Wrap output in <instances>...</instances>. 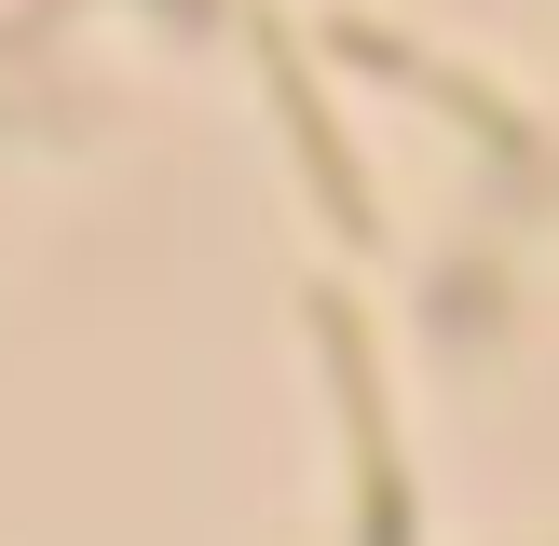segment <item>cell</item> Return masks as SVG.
I'll return each instance as SVG.
<instances>
[{"mask_svg":"<svg viewBox=\"0 0 559 546\" xmlns=\"http://www.w3.org/2000/svg\"><path fill=\"white\" fill-rule=\"evenodd\" d=\"M314 342H328V369H342V396H355V478H369V546H409V478H396V451H382V410H369V342H355V314H342V300H314Z\"/></svg>","mask_w":559,"mask_h":546,"instance_id":"6da1fadb","label":"cell"}]
</instances>
